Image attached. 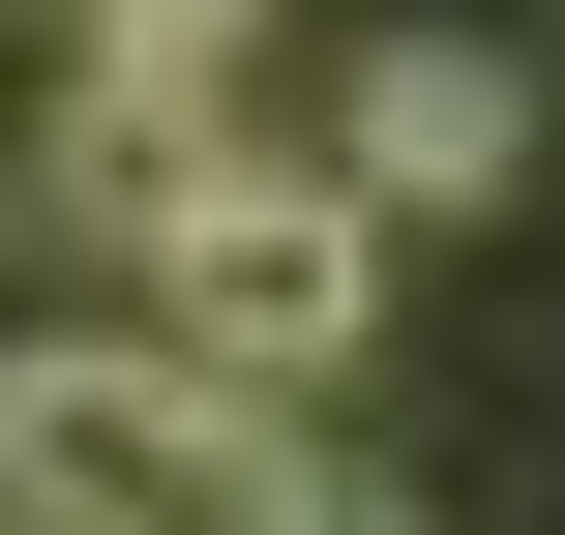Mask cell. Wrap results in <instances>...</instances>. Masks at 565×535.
Listing matches in <instances>:
<instances>
[{
	"label": "cell",
	"instance_id": "obj_7",
	"mask_svg": "<svg viewBox=\"0 0 565 535\" xmlns=\"http://www.w3.org/2000/svg\"><path fill=\"white\" fill-rule=\"evenodd\" d=\"M0 535H30V506H0Z\"/></svg>",
	"mask_w": 565,
	"mask_h": 535
},
{
	"label": "cell",
	"instance_id": "obj_4",
	"mask_svg": "<svg viewBox=\"0 0 565 535\" xmlns=\"http://www.w3.org/2000/svg\"><path fill=\"white\" fill-rule=\"evenodd\" d=\"M89 89H119V30H89V0H0V238H60V149H89Z\"/></svg>",
	"mask_w": 565,
	"mask_h": 535
},
{
	"label": "cell",
	"instance_id": "obj_2",
	"mask_svg": "<svg viewBox=\"0 0 565 535\" xmlns=\"http://www.w3.org/2000/svg\"><path fill=\"white\" fill-rule=\"evenodd\" d=\"M149 328L238 357V387H328V357L387 328V179H358V149H209L179 238H149Z\"/></svg>",
	"mask_w": 565,
	"mask_h": 535
},
{
	"label": "cell",
	"instance_id": "obj_5",
	"mask_svg": "<svg viewBox=\"0 0 565 535\" xmlns=\"http://www.w3.org/2000/svg\"><path fill=\"white\" fill-rule=\"evenodd\" d=\"M89 30H119L149 89H238V30H268V0H89Z\"/></svg>",
	"mask_w": 565,
	"mask_h": 535
},
{
	"label": "cell",
	"instance_id": "obj_1",
	"mask_svg": "<svg viewBox=\"0 0 565 535\" xmlns=\"http://www.w3.org/2000/svg\"><path fill=\"white\" fill-rule=\"evenodd\" d=\"M0 506L30 535H268L298 447H268V387L179 357V328H30V357H0Z\"/></svg>",
	"mask_w": 565,
	"mask_h": 535
},
{
	"label": "cell",
	"instance_id": "obj_3",
	"mask_svg": "<svg viewBox=\"0 0 565 535\" xmlns=\"http://www.w3.org/2000/svg\"><path fill=\"white\" fill-rule=\"evenodd\" d=\"M328 149H358L387 208H507V149H536V60H507V30H387Z\"/></svg>",
	"mask_w": 565,
	"mask_h": 535
},
{
	"label": "cell",
	"instance_id": "obj_6",
	"mask_svg": "<svg viewBox=\"0 0 565 535\" xmlns=\"http://www.w3.org/2000/svg\"><path fill=\"white\" fill-rule=\"evenodd\" d=\"M268 535H417V506H358V477H298V506H268Z\"/></svg>",
	"mask_w": 565,
	"mask_h": 535
}]
</instances>
